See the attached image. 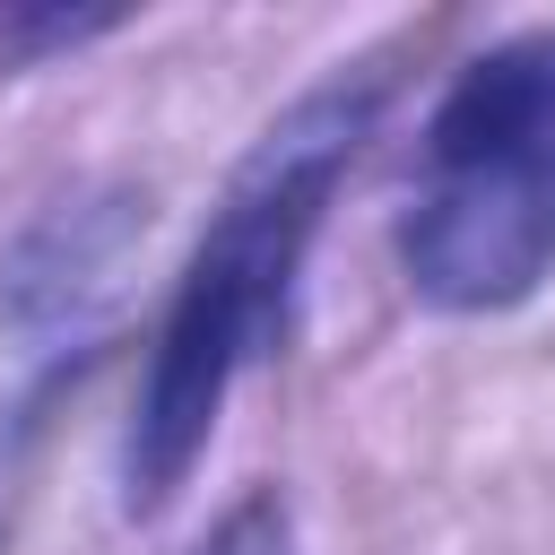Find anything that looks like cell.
<instances>
[{"mask_svg":"<svg viewBox=\"0 0 555 555\" xmlns=\"http://www.w3.org/2000/svg\"><path fill=\"white\" fill-rule=\"evenodd\" d=\"M364 130H373V87H312L234 165L225 199L208 208V225L173 278V304L156 321L139 399L121 425V512L130 520L165 512L191 486L234 382L278 347L304 251H312Z\"/></svg>","mask_w":555,"mask_h":555,"instance_id":"6da1fadb","label":"cell"},{"mask_svg":"<svg viewBox=\"0 0 555 555\" xmlns=\"http://www.w3.org/2000/svg\"><path fill=\"white\" fill-rule=\"evenodd\" d=\"M399 269L434 312H512L555 278V35L486 43L442 87Z\"/></svg>","mask_w":555,"mask_h":555,"instance_id":"7a4b0ae2","label":"cell"},{"mask_svg":"<svg viewBox=\"0 0 555 555\" xmlns=\"http://www.w3.org/2000/svg\"><path fill=\"white\" fill-rule=\"evenodd\" d=\"M139 191L130 182H78L61 191L9 251H0V330L26 347H52L87 330V312L113 295L130 243H139Z\"/></svg>","mask_w":555,"mask_h":555,"instance_id":"3957f363","label":"cell"},{"mask_svg":"<svg viewBox=\"0 0 555 555\" xmlns=\"http://www.w3.org/2000/svg\"><path fill=\"white\" fill-rule=\"evenodd\" d=\"M121 17L113 9H0V61H52V52H78L95 35H113Z\"/></svg>","mask_w":555,"mask_h":555,"instance_id":"277c9868","label":"cell"},{"mask_svg":"<svg viewBox=\"0 0 555 555\" xmlns=\"http://www.w3.org/2000/svg\"><path fill=\"white\" fill-rule=\"evenodd\" d=\"M191 555H295V520H286V494H243Z\"/></svg>","mask_w":555,"mask_h":555,"instance_id":"5b68a950","label":"cell"},{"mask_svg":"<svg viewBox=\"0 0 555 555\" xmlns=\"http://www.w3.org/2000/svg\"><path fill=\"white\" fill-rule=\"evenodd\" d=\"M35 408H43V399H9V408H0V503H9V477H17V460H26V442H35Z\"/></svg>","mask_w":555,"mask_h":555,"instance_id":"8992f818","label":"cell"}]
</instances>
